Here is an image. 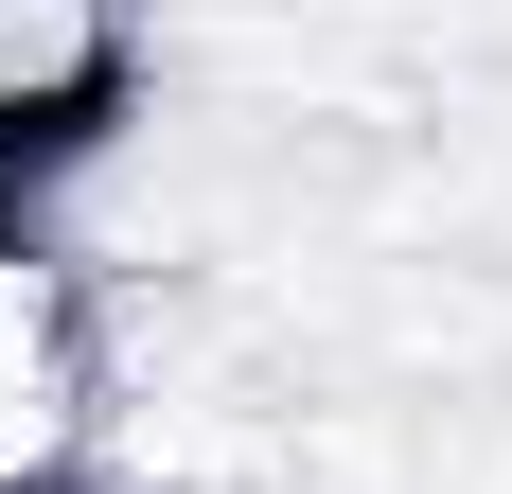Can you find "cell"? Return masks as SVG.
<instances>
[{
    "mask_svg": "<svg viewBox=\"0 0 512 494\" xmlns=\"http://www.w3.org/2000/svg\"><path fill=\"white\" fill-rule=\"evenodd\" d=\"M106 300L71 247L0 212V494H89L106 477Z\"/></svg>",
    "mask_w": 512,
    "mask_h": 494,
    "instance_id": "cell-1",
    "label": "cell"
},
{
    "mask_svg": "<svg viewBox=\"0 0 512 494\" xmlns=\"http://www.w3.org/2000/svg\"><path fill=\"white\" fill-rule=\"evenodd\" d=\"M124 71H142L124 0H0V177L18 159H89Z\"/></svg>",
    "mask_w": 512,
    "mask_h": 494,
    "instance_id": "cell-2",
    "label": "cell"
}]
</instances>
